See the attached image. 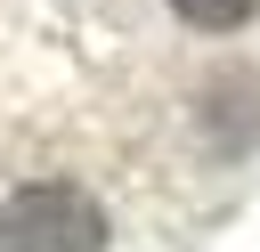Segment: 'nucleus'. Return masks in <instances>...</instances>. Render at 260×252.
<instances>
[{
    "mask_svg": "<svg viewBox=\"0 0 260 252\" xmlns=\"http://www.w3.org/2000/svg\"><path fill=\"white\" fill-rule=\"evenodd\" d=\"M162 8H171L187 33H211V41H219V33H244V24L260 16V0H162Z\"/></svg>",
    "mask_w": 260,
    "mask_h": 252,
    "instance_id": "nucleus-3",
    "label": "nucleus"
},
{
    "mask_svg": "<svg viewBox=\"0 0 260 252\" xmlns=\"http://www.w3.org/2000/svg\"><path fill=\"white\" fill-rule=\"evenodd\" d=\"M187 122L211 154H260V65H219L187 89Z\"/></svg>",
    "mask_w": 260,
    "mask_h": 252,
    "instance_id": "nucleus-2",
    "label": "nucleus"
},
{
    "mask_svg": "<svg viewBox=\"0 0 260 252\" xmlns=\"http://www.w3.org/2000/svg\"><path fill=\"white\" fill-rule=\"evenodd\" d=\"M0 252H114V211L81 171H32L0 195Z\"/></svg>",
    "mask_w": 260,
    "mask_h": 252,
    "instance_id": "nucleus-1",
    "label": "nucleus"
}]
</instances>
